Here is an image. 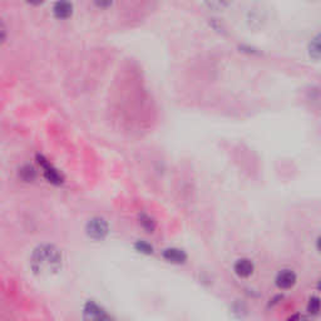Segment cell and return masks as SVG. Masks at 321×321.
Segmentation results:
<instances>
[{
	"label": "cell",
	"instance_id": "obj_1",
	"mask_svg": "<svg viewBox=\"0 0 321 321\" xmlns=\"http://www.w3.org/2000/svg\"><path fill=\"white\" fill-rule=\"evenodd\" d=\"M30 267L34 274L39 276H49L58 272L61 267V252L59 248L50 243L37 246L31 253Z\"/></svg>",
	"mask_w": 321,
	"mask_h": 321
},
{
	"label": "cell",
	"instance_id": "obj_2",
	"mask_svg": "<svg viewBox=\"0 0 321 321\" xmlns=\"http://www.w3.org/2000/svg\"><path fill=\"white\" fill-rule=\"evenodd\" d=\"M109 232L108 222L102 217H93L85 224V234L89 239L102 241L107 237Z\"/></svg>",
	"mask_w": 321,
	"mask_h": 321
},
{
	"label": "cell",
	"instance_id": "obj_3",
	"mask_svg": "<svg viewBox=\"0 0 321 321\" xmlns=\"http://www.w3.org/2000/svg\"><path fill=\"white\" fill-rule=\"evenodd\" d=\"M83 321H113V319L101 305L89 300L83 307Z\"/></svg>",
	"mask_w": 321,
	"mask_h": 321
},
{
	"label": "cell",
	"instance_id": "obj_4",
	"mask_svg": "<svg viewBox=\"0 0 321 321\" xmlns=\"http://www.w3.org/2000/svg\"><path fill=\"white\" fill-rule=\"evenodd\" d=\"M37 162L43 170V175H44L45 180L53 184H61L63 183V176L60 175L59 171L52 165L44 156L42 154H37Z\"/></svg>",
	"mask_w": 321,
	"mask_h": 321
},
{
	"label": "cell",
	"instance_id": "obj_5",
	"mask_svg": "<svg viewBox=\"0 0 321 321\" xmlns=\"http://www.w3.org/2000/svg\"><path fill=\"white\" fill-rule=\"evenodd\" d=\"M298 281V277H296V274L293 271V270H281V271L277 274L276 279H275V282H276V286L281 290H288V288L294 287Z\"/></svg>",
	"mask_w": 321,
	"mask_h": 321
},
{
	"label": "cell",
	"instance_id": "obj_6",
	"mask_svg": "<svg viewBox=\"0 0 321 321\" xmlns=\"http://www.w3.org/2000/svg\"><path fill=\"white\" fill-rule=\"evenodd\" d=\"M162 256L166 261L171 262V264L181 265L187 261V253L184 252L183 250H181V248H177V247L166 248V250H163Z\"/></svg>",
	"mask_w": 321,
	"mask_h": 321
},
{
	"label": "cell",
	"instance_id": "obj_7",
	"mask_svg": "<svg viewBox=\"0 0 321 321\" xmlns=\"http://www.w3.org/2000/svg\"><path fill=\"white\" fill-rule=\"evenodd\" d=\"M253 270H255V266L250 259H239L234 265L235 274L242 279L250 277L253 274Z\"/></svg>",
	"mask_w": 321,
	"mask_h": 321
},
{
	"label": "cell",
	"instance_id": "obj_8",
	"mask_svg": "<svg viewBox=\"0 0 321 321\" xmlns=\"http://www.w3.org/2000/svg\"><path fill=\"white\" fill-rule=\"evenodd\" d=\"M53 14L57 19H68L73 14V4L68 2L55 3L53 8Z\"/></svg>",
	"mask_w": 321,
	"mask_h": 321
},
{
	"label": "cell",
	"instance_id": "obj_9",
	"mask_svg": "<svg viewBox=\"0 0 321 321\" xmlns=\"http://www.w3.org/2000/svg\"><path fill=\"white\" fill-rule=\"evenodd\" d=\"M138 222H140L142 229L146 232H149V234H151V232H153L154 230H156V221H154L151 216L147 215V213H140V215H138Z\"/></svg>",
	"mask_w": 321,
	"mask_h": 321
},
{
	"label": "cell",
	"instance_id": "obj_10",
	"mask_svg": "<svg viewBox=\"0 0 321 321\" xmlns=\"http://www.w3.org/2000/svg\"><path fill=\"white\" fill-rule=\"evenodd\" d=\"M19 177L24 182H33L37 178L36 168L30 165H24L19 170Z\"/></svg>",
	"mask_w": 321,
	"mask_h": 321
},
{
	"label": "cell",
	"instance_id": "obj_11",
	"mask_svg": "<svg viewBox=\"0 0 321 321\" xmlns=\"http://www.w3.org/2000/svg\"><path fill=\"white\" fill-rule=\"evenodd\" d=\"M309 53L310 57H312L314 59H319L320 57V37L316 36L315 39L311 40L309 45Z\"/></svg>",
	"mask_w": 321,
	"mask_h": 321
},
{
	"label": "cell",
	"instance_id": "obj_12",
	"mask_svg": "<svg viewBox=\"0 0 321 321\" xmlns=\"http://www.w3.org/2000/svg\"><path fill=\"white\" fill-rule=\"evenodd\" d=\"M307 311L310 315H319L320 311V299L317 296H312L310 298L309 304H307Z\"/></svg>",
	"mask_w": 321,
	"mask_h": 321
},
{
	"label": "cell",
	"instance_id": "obj_13",
	"mask_svg": "<svg viewBox=\"0 0 321 321\" xmlns=\"http://www.w3.org/2000/svg\"><path fill=\"white\" fill-rule=\"evenodd\" d=\"M135 248L138 252L144 253V255H152L153 253V246L149 245L146 241H137L135 243Z\"/></svg>",
	"mask_w": 321,
	"mask_h": 321
},
{
	"label": "cell",
	"instance_id": "obj_14",
	"mask_svg": "<svg viewBox=\"0 0 321 321\" xmlns=\"http://www.w3.org/2000/svg\"><path fill=\"white\" fill-rule=\"evenodd\" d=\"M8 38V28L5 23L0 19V45L4 44L5 40Z\"/></svg>",
	"mask_w": 321,
	"mask_h": 321
},
{
	"label": "cell",
	"instance_id": "obj_15",
	"mask_svg": "<svg viewBox=\"0 0 321 321\" xmlns=\"http://www.w3.org/2000/svg\"><path fill=\"white\" fill-rule=\"evenodd\" d=\"M299 316H300V314H295V315H293V316L288 317V319L286 320V321H298Z\"/></svg>",
	"mask_w": 321,
	"mask_h": 321
},
{
	"label": "cell",
	"instance_id": "obj_16",
	"mask_svg": "<svg viewBox=\"0 0 321 321\" xmlns=\"http://www.w3.org/2000/svg\"><path fill=\"white\" fill-rule=\"evenodd\" d=\"M298 321H311V320H310L307 316H301V315H300V316H299Z\"/></svg>",
	"mask_w": 321,
	"mask_h": 321
}]
</instances>
